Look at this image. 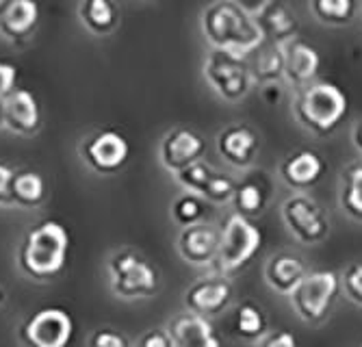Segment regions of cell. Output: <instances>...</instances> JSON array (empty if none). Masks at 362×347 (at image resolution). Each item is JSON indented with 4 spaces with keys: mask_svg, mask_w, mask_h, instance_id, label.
Masks as SVG:
<instances>
[{
    "mask_svg": "<svg viewBox=\"0 0 362 347\" xmlns=\"http://www.w3.org/2000/svg\"><path fill=\"white\" fill-rule=\"evenodd\" d=\"M200 26L206 44L213 50L233 52L243 59L265 44L254 16H250L241 3H235V0H217L204 7Z\"/></svg>",
    "mask_w": 362,
    "mask_h": 347,
    "instance_id": "6da1fadb",
    "label": "cell"
},
{
    "mask_svg": "<svg viewBox=\"0 0 362 347\" xmlns=\"http://www.w3.org/2000/svg\"><path fill=\"white\" fill-rule=\"evenodd\" d=\"M347 111V93L330 81H315L302 89H295L291 100L295 122L315 137L332 135L345 119Z\"/></svg>",
    "mask_w": 362,
    "mask_h": 347,
    "instance_id": "7a4b0ae2",
    "label": "cell"
},
{
    "mask_svg": "<svg viewBox=\"0 0 362 347\" xmlns=\"http://www.w3.org/2000/svg\"><path fill=\"white\" fill-rule=\"evenodd\" d=\"M70 257V233L54 219L30 228L18 247V267L33 280L57 278Z\"/></svg>",
    "mask_w": 362,
    "mask_h": 347,
    "instance_id": "3957f363",
    "label": "cell"
},
{
    "mask_svg": "<svg viewBox=\"0 0 362 347\" xmlns=\"http://www.w3.org/2000/svg\"><path fill=\"white\" fill-rule=\"evenodd\" d=\"M341 291V274L332 269H315L308 271L298 289L288 295V302L304 324L317 326L330 314Z\"/></svg>",
    "mask_w": 362,
    "mask_h": 347,
    "instance_id": "277c9868",
    "label": "cell"
},
{
    "mask_svg": "<svg viewBox=\"0 0 362 347\" xmlns=\"http://www.w3.org/2000/svg\"><path fill=\"white\" fill-rule=\"evenodd\" d=\"M260 245H262V230L252 224V219L233 213L221 228L219 254L213 265L215 274L226 278L239 274L250 265Z\"/></svg>",
    "mask_w": 362,
    "mask_h": 347,
    "instance_id": "5b68a950",
    "label": "cell"
},
{
    "mask_svg": "<svg viewBox=\"0 0 362 347\" xmlns=\"http://www.w3.org/2000/svg\"><path fill=\"white\" fill-rule=\"evenodd\" d=\"M202 74L209 87L217 93L223 102H241L254 81L250 74L247 59L237 57L233 52H223V50H209L202 63Z\"/></svg>",
    "mask_w": 362,
    "mask_h": 347,
    "instance_id": "8992f818",
    "label": "cell"
},
{
    "mask_svg": "<svg viewBox=\"0 0 362 347\" xmlns=\"http://www.w3.org/2000/svg\"><path fill=\"white\" fill-rule=\"evenodd\" d=\"M111 291L122 300L150 298L158 287L156 269L133 249H122L109 259Z\"/></svg>",
    "mask_w": 362,
    "mask_h": 347,
    "instance_id": "52a82bcc",
    "label": "cell"
},
{
    "mask_svg": "<svg viewBox=\"0 0 362 347\" xmlns=\"http://www.w3.org/2000/svg\"><path fill=\"white\" fill-rule=\"evenodd\" d=\"M280 215L291 237L302 245H319L330 235V217L306 194L288 196L280 206Z\"/></svg>",
    "mask_w": 362,
    "mask_h": 347,
    "instance_id": "ba28073f",
    "label": "cell"
},
{
    "mask_svg": "<svg viewBox=\"0 0 362 347\" xmlns=\"http://www.w3.org/2000/svg\"><path fill=\"white\" fill-rule=\"evenodd\" d=\"M72 336V314L57 306H48L33 312L20 328V341L26 347H70Z\"/></svg>",
    "mask_w": 362,
    "mask_h": 347,
    "instance_id": "9c48e42d",
    "label": "cell"
},
{
    "mask_svg": "<svg viewBox=\"0 0 362 347\" xmlns=\"http://www.w3.org/2000/svg\"><path fill=\"white\" fill-rule=\"evenodd\" d=\"M233 298H235V287L230 278L213 271L209 276L197 278L185 291L182 302L187 312H193L204 319H213L223 310H228V306L233 304Z\"/></svg>",
    "mask_w": 362,
    "mask_h": 347,
    "instance_id": "30bf717a",
    "label": "cell"
},
{
    "mask_svg": "<svg viewBox=\"0 0 362 347\" xmlns=\"http://www.w3.org/2000/svg\"><path fill=\"white\" fill-rule=\"evenodd\" d=\"M81 156L95 174H115L128 161L130 143L117 131H98L81 143Z\"/></svg>",
    "mask_w": 362,
    "mask_h": 347,
    "instance_id": "8fae6325",
    "label": "cell"
},
{
    "mask_svg": "<svg viewBox=\"0 0 362 347\" xmlns=\"http://www.w3.org/2000/svg\"><path fill=\"white\" fill-rule=\"evenodd\" d=\"M174 178L185 189V192L200 196V198H204L211 204L233 202L235 187H237V180H233L230 176L219 174L217 170H213L204 161L187 167L185 172L176 174Z\"/></svg>",
    "mask_w": 362,
    "mask_h": 347,
    "instance_id": "7c38bea8",
    "label": "cell"
},
{
    "mask_svg": "<svg viewBox=\"0 0 362 347\" xmlns=\"http://www.w3.org/2000/svg\"><path fill=\"white\" fill-rule=\"evenodd\" d=\"M206 150L204 139L191 129H172L165 133L158 146V159L160 165L174 176L185 172L187 167L202 161Z\"/></svg>",
    "mask_w": 362,
    "mask_h": 347,
    "instance_id": "4fadbf2b",
    "label": "cell"
},
{
    "mask_svg": "<svg viewBox=\"0 0 362 347\" xmlns=\"http://www.w3.org/2000/svg\"><path fill=\"white\" fill-rule=\"evenodd\" d=\"M219 243H221V230L213 224H195L189 228H182L178 235V254L182 261L195 267H213L215 259L219 254Z\"/></svg>",
    "mask_w": 362,
    "mask_h": 347,
    "instance_id": "5bb4252c",
    "label": "cell"
},
{
    "mask_svg": "<svg viewBox=\"0 0 362 347\" xmlns=\"http://www.w3.org/2000/svg\"><path fill=\"white\" fill-rule=\"evenodd\" d=\"M323 172H325L323 156L310 148H302L286 154L278 167L280 180L298 194L313 189L323 178Z\"/></svg>",
    "mask_w": 362,
    "mask_h": 347,
    "instance_id": "9a60e30c",
    "label": "cell"
},
{
    "mask_svg": "<svg viewBox=\"0 0 362 347\" xmlns=\"http://www.w3.org/2000/svg\"><path fill=\"white\" fill-rule=\"evenodd\" d=\"M260 148L258 135L247 124H230L217 133V152L235 170H250Z\"/></svg>",
    "mask_w": 362,
    "mask_h": 347,
    "instance_id": "2e32d148",
    "label": "cell"
},
{
    "mask_svg": "<svg viewBox=\"0 0 362 347\" xmlns=\"http://www.w3.org/2000/svg\"><path fill=\"white\" fill-rule=\"evenodd\" d=\"M258 28L265 42L276 46H286L288 42L298 40V28L300 20L295 11L286 3H278V0H265L258 13L254 16Z\"/></svg>",
    "mask_w": 362,
    "mask_h": 347,
    "instance_id": "e0dca14e",
    "label": "cell"
},
{
    "mask_svg": "<svg viewBox=\"0 0 362 347\" xmlns=\"http://www.w3.org/2000/svg\"><path fill=\"white\" fill-rule=\"evenodd\" d=\"M3 126L22 137L35 135L42 129V109L35 93L16 87L3 109Z\"/></svg>",
    "mask_w": 362,
    "mask_h": 347,
    "instance_id": "ac0fdd59",
    "label": "cell"
},
{
    "mask_svg": "<svg viewBox=\"0 0 362 347\" xmlns=\"http://www.w3.org/2000/svg\"><path fill=\"white\" fill-rule=\"evenodd\" d=\"M321 72V54L304 40H293L284 46V81L293 89H302L317 81Z\"/></svg>",
    "mask_w": 362,
    "mask_h": 347,
    "instance_id": "d6986e66",
    "label": "cell"
},
{
    "mask_svg": "<svg viewBox=\"0 0 362 347\" xmlns=\"http://www.w3.org/2000/svg\"><path fill=\"white\" fill-rule=\"evenodd\" d=\"M174 347H221V339L211 319L193 312H178L165 326Z\"/></svg>",
    "mask_w": 362,
    "mask_h": 347,
    "instance_id": "ffe728a7",
    "label": "cell"
},
{
    "mask_svg": "<svg viewBox=\"0 0 362 347\" xmlns=\"http://www.w3.org/2000/svg\"><path fill=\"white\" fill-rule=\"evenodd\" d=\"M42 9L33 0H9L0 16V35L11 44L26 42L40 24Z\"/></svg>",
    "mask_w": 362,
    "mask_h": 347,
    "instance_id": "44dd1931",
    "label": "cell"
},
{
    "mask_svg": "<svg viewBox=\"0 0 362 347\" xmlns=\"http://www.w3.org/2000/svg\"><path fill=\"white\" fill-rule=\"evenodd\" d=\"M306 274H308V267L304 265L302 257L291 254V252H278V254L269 257V261L265 263L267 287L286 298L298 289V285L306 278Z\"/></svg>",
    "mask_w": 362,
    "mask_h": 347,
    "instance_id": "7402d4cb",
    "label": "cell"
},
{
    "mask_svg": "<svg viewBox=\"0 0 362 347\" xmlns=\"http://www.w3.org/2000/svg\"><path fill=\"white\" fill-rule=\"evenodd\" d=\"M269 196H272V187L265 178V172L258 170L245 174L235 187V196H233L235 215H241L245 219L262 215V211L267 208Z\"/></svg>",
    "mask_w": 362,
    "mask_h": 347,
    "instance_id": "603a6c76",
    "label": "cell"
},
{
    "mask_svg": "<svg viewBox=\"0 0 362 347\" xmlns=\"http://www.w3.org/2000/svg\"><path fill=\"white\" fill-rule=\"evenodd\" d=\"M252 81L260 87L280 85L284 81V46L265 42L247 57Z\"/></svg>",
    "mask_w": 362,
    "mask_h": 347,
    "instance_id": "cb8c5ba5",
    "label": "cell"
},
{
    "mask_svg": "<svg viewBox=\"0 0 362 347\" xmlns=\"http://www.w3.org/2000/svg\"><path fill=\"white\" fill-rule=\"evenodd\" d=\"M78 18L95 37H107L119 26V11L111 0H85L78 5Z\"/></svg>",
    "mask_w": 362,
    "mask_h": 347,
    "instance_id": "d4e9b609",
    "label": "cell"
},
{
    "mask_svg": "<svg viewBox=\"0 0 362 347\" xmlns=\"http://www.w3.org/2000/svg\"><path fill=\"white\" fill-rule=\"evenodd\" d=\"M230 330L235 336L241 341H254L258 343L262 336L269 332L267 324V314L262 312V308L254 302H241L233 314V322H230Z\"/></svg>",
    "mask_w": 362,
    "mask_h": 347,
    "instance_id": "484cf974",
    "label": "cell"
},
{
    "mask_svg": "<svg viewBox=\"0 0 362 347\" xmlns=\"http://www.w3.org/2000/svg\"><path fill=\"white\" fill-rule=\"evenodd\" d=\"M46 200V180L42 174L22 170L11 180V206L37 208Z\"/></svg>",
    "mask_w": 362,
    "mask_h": 347,
    "instance_id": "4316f807",
    "label": "cell"
},
{
    "mask_svg": "<svg viewBox=\"0 0 362 347\" xmlns=\"http://www.w3.org/2000/svg\"><path fill=\"white\" fill-rule=\"evenodd\" d=\"M339 202L351 219L362 222V161H354L343 170Z\"/></svg>",
    "mask_w": 362,
    "mask_h": 347,
    "instance_id": "83f0119b",
    "label": "cell"
},
{
    "mask_svg": "<svg viewBox=\"0 0 362 347\" xmlns=\"http://www.w3.org/2000/svg\"><path fill=\"white\" fill-rule=\"evenodd\" d=\"M308 11L315 16L317 22L327 26H347L354 22L358 5L354 0H313Z\"/></svg>",
    "mask_w": 362,
    "mask_h": 347,
    "instance_id": "f1b7e54d",
    "label": "cell"
},
{
    "mask_svg": "<svg viewBox=\"0 0 362 347\" xmlns=\"http://www.w3.org/2000/svg\"><path fill=\"white\" fill-rule=\"evenodd\" d=\"M206 211H209V202L189 192L176 196L174 202L170 204V215L174 219V224H178L180 228L202 224L206 219Z\"/></svg>",
    "mask_w": 362,
    "mask_h": 347,
    "instance_id": "f546056e",
    "label": "cell"
},
{
    "mask_svg": "<svg viewBox=\"0 0 362 347\" xmlns=\"http://www.w3.org/2000/svg\"><path fill=\"white\" fill-rule=\"evenodd\" d=\"M341 289L347 300L362 306V261L351 263L341 274Z\"/></svg>",
    "mask_w": 362,
    "mask_h": 347,
    "instance_id": "4dcf8cb0",
    "label": "cell"
},
{
    "mask_svg": "<svg viewBox=\"0 0 362 347\" xmlns=\"http://www.w3.org/2000/svg\"><path fill=\"white\" fill-rule=\"evenodd\" d=\"M16 81H18V68L9 61H0V129H5L3 126V109H5L7 98L16 89Z\"/></svg>",
    "mask_w": 362,
    "mask_h": 347,
    "instance_id": "1f68e13d",
    "label": "cell"
},
{
    "mask_svg": "<svg viewBox=\"0 0 362 347\" xmlns=\"http://www.w3.org/2000/svg\"><path fill=\"white\" fill-rule=\"evenodd\" d=\"M89 347H130V341L113 328H103L89 336Z\"/></svg>",
    "mask_w": 362,
    "mask_h": 347,
    "instance_id": "d6a6232c",
    "label": "cell"
},
{
    "mask_svg": "<svg viewBox=\"0 0 362 347\" xmlns=\"http://www.w3.org/2000/svg\"><path fill=\"white\" fill-rule=\"evenodd\" d=\"M254 347H300V345L293 332L284 328H276V330H269L258 343H254Z\"/></svg>",
    "mask_w": 362,
    "mask_h": 347,
    "instance_id": "836d02e7",
    "label": "cell"
},
{
    "mask_svg": "<svg viewBox=\"0 0 362 347\" xmlns=\"http://www.w3.org/2000/svg\"><path fill=\"white\" fill-rule=\"evenodd\" d=\"M137 347H174V345L165 328H154V330H146L139 336Z\"/></svg>",
    "mask_w": 362,
    "mask_h": 347,
    "instance_id": "e575fe53",
    "label": "cell"
},
{
    "mask_svg": "<svg viewBox=\"0 0 362 347\" xmlns=\"http://www.w3.org/2000/svg\"><path fill=\"white\" fill-rule=\"evenodd\" d=\"M16 170L0 163V206H11V180Z\"/></svg>",
    "mask_w": 362,
    "mask_h": 347,
    "instance_id": "d590c367",
    "label": "cell"
},
{
    "mask_svg": "<svg viewBox=\"0 0 362 347\" xmlns=\"http://www.w3.org/2000/svg\"><path fill=\"white\" fill-rule=\"evenodd\" d=\"M351 143L354 148L362 154V119H358L354 124V129H351Z\"/></svg>",
    "mask_w": 362,
    "mask_h": 347,
    "instance_id": "8d00e7d4",
    "label": "cell"
},
{
    "mask_svg": "<svg viewBox=\"0 0 362 347\" xmlns=\"http://www.w3.org/2000/svg\"><path fill=\"white\" fill-rule=\"evenodd\" d=\"M7 3H9V0H0V16H3V11L7 9Z\"/></svg>",
    "mask_w": 362,
    "mask_h": 347,
    "instance_id": "74e56055",
    "label": "cell"
},
{
    "mask_svg": "<svg viewBox=\"0 0 362 347\" xmlns=\"http://www.w3.org/2000/svg\"><path fill=\"white\" fill-rule=\"evenodd\" d=\"M3 304H5V289L0 287V306H3Z\"/></svg>",
    "mask_w": 362,
    "mask_h": 347,
    "instance_id": "f35d334b",
    "label": "cell"
}]
</instances>
